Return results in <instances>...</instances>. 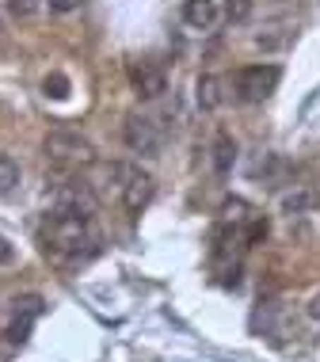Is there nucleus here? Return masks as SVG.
Instances as JSON below:
<instances>
[{
	"label": "nucleus",
	"instance_id": "1",
	"mask_svg": "<svg viewBox=\"0 0 320 362\" xmlns=\"http://www.w3.org/2000/svg\"><path fill=\"white\" fill-rule=\"evenodd\" d=\"M46 252L57 263H84L100 252V233L81 214H54L46 225Z\"/></svg>",
	"mask_w": 320,
	"mask_h": 362
},
{
	"label": "nucleus",
	"instance_id": "2",
	"mask_svg": "<svg viewBox=\"0 0 320 362\" xmlns=\"http://www.w3.org/2000/svg\"><path fill=\"white\" fill-rule=\"evenodd\" d=\"M46 156L65 168H84V164H95V145L76 130H54L46 134Z\"/></svg>",
	"mask_w": 320,
	"mask_h": 362
},
{
	"label": "nucleus",
	"instance_id": "3",
	"mask_svg": "<svg viewBox=\"0 0 320 362\" xmlns=\"http://www.w3.org/2000/svg\"><path fill=\"white\" fill-rule=\"evenodd\" d=\"M95 206H100V194L88 180H65L61 187L54 191V214H81V218H92Z\"/></svg>",
	"mask_w": 320,
	"mask_h": 362
},
{
	"label": "nucleus",
	"instance_id": "4",
	"mask_svg": "<svg viewBox=\"0 0 320 362\" xmlns=\"http://www.w3.org/2000/svg\"><path fill=\"white\" fill-rule=\"evenodd\" d=\"M122 138L130 145V153H138V156H160V149H164V134L153 115H130Z\"/></svg>",
	"mask_w": 320,
	"mask_h": 362
},
{
	"label": "nucleus",
	"instance_id": "5",
	"mask_svg": "<svg viewBox=\"0 0 320 362\" xmlns=\"http://www.w3.org/2000/svg\"><path fill=\"white\" fill-rule=\"evenodd\" d=\"M278 65H248L237 73V95L244 103H263L271 92L278 88Z\"/></svg>",
	"mask_w": 320,
	"mask_h": 362
},
{
	"label": "nucleus",
	"instance_id": "6",
	"mask_svg": "<svg viewBox=\"0 0 320 362\" xmlns=\"http://www.w3.org/2000/svg\"><path fill=\"white\" fill-rule=\"evenodd\" d=\"M130 84L141 100H160V95L168 92V81H164V73L153 62H134L130 65Z\"/></svg>",
	"mask_w": 320,
	"mask_h": 362
},
{
	"label": "nucleus",
	"instance_id": "7",
	"mask_svg": "<svg viewBox=\"0 0 320 362\" xmlns=\"http://www.w3.org/2000/svg\"><path fill=\"white\" fill-rule=\"evenodd\" d=\"M149 199H153V175L141 172V168H130L126 187H122V206L130 214H141L145 206H149Z\"/></svg>",
	"mask_w": 320,
	"mask_h": 362
},
{
	"label": "nucleus",
	"instance_id": "8",
	"mask_svg": "<svg viewBox=\"0 0 320 362\" xmlns=\"http://www.w3.org/2000/svg\"><path fill=\"white\" fill-rule=\"evenodd\" d=\"M316 206H320L316 187H290V191H283V199H278V210H283L286 218H302V214H313Z\"/></svg>",
	"mask_w": 320,
	"mask_h": 362
},
{
	"label": "nucleus",
	"instance_id": "9",
	"mask_svg": "<svg viewBox=\"0 0 320 362\" xmlns=\"http://www.w3.org/2000/svg\"><path fill=\"white\" fill-rule=\"evenodd\" d=\"M195 100H198L202 111H218V107L225 103V92H221V76L202 73L198 84H195Z\"/></svg>",
	"mask_w": 320,
	"mask_h": 362
},
{
	"label": "nucleus",
	"instance_id": "10",
	"mask_svg": "<svg viewBox=\"0 0 320 362\" xmlns=\"http://www.w3.org/2000/svg\"><path fill=\"white\" fill-rule=\"evenodd\" d=\"M183 19L195 31H206V27H213V19H218V8H213V0H187L183 4Z\"/></svg>",
	"mask_w": 320,
	"mask_h": 362
},
{
	"label": "nucleus",
	"instance_id": "11",
	"mask_svg": "<svg viewBox=\"0 0 320 362\" xmlns=\"http://www.w3.org/2000/svg\"><path fill=\"white\" fill-rule=\"evenodd\" d=\"M210 160H213V172H218V175H229L232 172V160H237V141H232L229 134H218V138H213Z\"/></svg>",
	"mask_w": 320,
	"mask_h": 362
},
{
	"label": "nucleus",
	"instance_id": "12",
	"mask_svg": "<svg viewBox=\"0 0 320 362\" xmlns=\"http://www.w3.org/2000/svg\"><path fill=\"white\" fill-rule=\"evenodd\" d=\"M16 187H19V164L16 156L0 153V194H12Z\"/></svg>",
	"mask_w": 320,
	"mask_h": 362
},
{
	"label": "nucleus",
	"instance_id": "13",
	"mask_svg": "<svg viewBox=\"0 0 320 362\" xmlns=\"http://www.w3.org/2000/svg\"><path fill=\"white\" fill-rule=\"evenodd\" d=\"M42 92L50 95V100H65V95H69V76H65V73H50L42 81Z\"/></svg>",
	"mask_w": 320,
	"mask_h": 362
},
{
	"label": "nucleus",
	"instance_id": "14",
	"mask_svg": "<svg viewBox=\"0 0 320 362\" xmlns=\"http://www.w3.org/2000/svg\"><path fill=\"white\" fill-rule=\"evenodd\" d=\"M4 8H8V16H12V19H35L38 0H4Z\"/></svg>",
	"mask_w": 320,
	"mask_h": 362
},
{
	"label": "nucleus",
	"instance_id": "15",
	"mask_svg": "<svg viewBox=\"0 0 320 362\" xmlns=\"http://www.w3.org/2000/svg\"><path fill=\"white\" fill-rule=\"evenodd\" d=\"M225 16H229V23H244L251 16V0H225Z\"/></svg>",
	"mask_w": 320,
	"mask_h": 362
},
{
	"label": "nucleus",
	"instance_id": "16",
	"mask_svg": "<svg viewBox=\"0 0 320 362\" xmlns=\"http://www.w3.org/2000/svg\"><path fill=\"white\" fill-rule=\"evenodd\" d=\"M221 218H225V221H244V218H248V202H244V199H225Z\"/></svg>",
	"mask_w": 320,
	"mask_h": 362
},
{
	"label": "nucleus",
	"instance_id": "17",
	"mask_svg": "<svg viewBox=\"0 0 320 362\" xmlns=\"http://www.w3.org/2000/svg\"><path fill=\"white\" fill-rule=\"evenodd\" d=\"M31 320H35V317H23V320H16V325L8 328V344H23V339H27V332H31Z\"/></svg>",
	"mask_w": 320,
	"mask_h": 362
},
{
	"label": "nucleus",
	"instance_id": "18",
	"mask_svg": "<svg viewBox=\"0 0 320 362\" xmlns=\"http://www.w3.org/2000/svg\"><path fill=\"white\" fill-rule=\"evenodd\" d=\"M16 313H23V317H38V313H42V298H19Z\"/></svg>",
	"mask_w": 320,
	"mask_h": 362
},
{
	"label": "nucleus",
	"instance_id": "19",
	"mask_svg": "<svg viewBox=\"0 0 320 362\" xmlns=\"http://www.w3.org/2000/svg\"><path fill=\"white\" fill-rule=\"evenodd\" d=\"M8 263H16V248L8 237H0V267H8Z\"/></svg>",
	"mask_w": 320,
	"mask_h": 362
},
{
	"label": "nucleus",
	"instance_id": "20",
	"mask_svg": "<svg viewBox=\"0 0 320 362\" xmlns=\"http://www.w3.org/2000/svg\"><path fill=\"white\" fill-rule=\"evenodd\" d=\"M283 42H286V35H256V46H263V50H275Z\"/></svg>",
	"mask_w": 320,
	"mask_h": 362
},
{
	"label": "nucleus",
	"instance_id": "21",
	"mask_svg": "<svg viewBox=\"0 0 320 362\" xmlns=\"http://www.w3.org/2000/svg\"><path fill=\"white\" fill-rule=\"evenodd\" d=\"M76 8H81V0H50V12H76Z\"/></svg>",
	"mask_w": 320,
	"mask_h": 362
},
{
	"label": "nucleus",
	"instance_id": "22",
	"mask_svg": "<svg viewBox=\"0 0 320 362\" xmlns=\"http://www.w3.org/2000/svg\"><path fill=\"white\" fill-rule=\"evenodd\" d=\"M305 313H309V320H313V325H320V293H313V298H309Z\"/></svg>",
	"mask_w": 320,
	"mask_h": 362
},
{
	"label": "nucleus",
	"instance_id": "23",
	"mask_svg": "<svg viewBox=\"0 0 320 362\" xmlns=\"http://www.w3.org/2000/svg\"><path fill=\"white\" fill-rule=\"evenodd\" d=\"M267 237V221H251V233H248V240L256 244V240H263Z\"/></svg>",
	"mask_w": 320,
	"mask_h": 362
}]
</instances>
